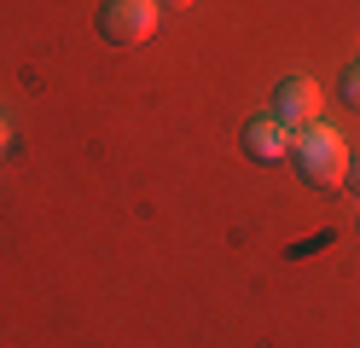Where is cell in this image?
<instances>
[{
	"mask_svg": "<svg viewBox=\"0 0 360 348\" xmlns=\"http://www.w3.org/2000/svg\"><path fill=\"white\" fill-rule=\"evenodd\" d=\"M6 146H12V134H6V122H0V151H6Z\"/></svg>",
	"mask_w": 360,
	"mask_h": 348,
	"instance_id": "cell-8",
	"label": "cell"
},
{
	"mask_svg": "<svg viewBox=\"0 0 360 348\" xmlns=\"http://www.w3.org/2000/svg\"><path fill=\"white\" fill-rule=\"evenodd\" d=\"M99 35L110 46H146L157 35V0H105L99 6Z\"/></svg>",
	"mask_w": 360,
	"mask_h": 348,
	"instance_id": "cell-2",
	"label": "cell"
},
{
	"mask_svg": "<svg viewBox=\"0 0 360 348\" xmlns=\"http://www.w3.org/2000/svg\"><path fill=\"white\" fill-rule=\"evenodd\" d=\"M274 116L290 128V134H302L320 122V82H308V76H285L274 87Z\"/></svg>",
	"mask_w": 360,
	"mask_h": 348,
	"instance_id": "cell-3",
	"label": "cell"
},
{
	"mask_svg": "<svg viewBox=\"0 0 360 348\" xmlns=\"http://www.w3.org/2000/svg\"><path fill=\"white\" fill-rule=\"evenodd\" d=\"M343 186H349V192H360V157H349V174H343Z\"/></svg>",
	"mask_w": 360,
	"mask_h": 348,
	"instance_id": "cell-6",
	"label": "cell"
},
{
	"mask_svg": "<svg viewBox=\"0 0 360 348\" xmlns=\"http://www.w3.org/2000/svg\"><path fill=\"white\" fill-rule=\"evenodd\" d=\"M337 93H343V105H354V110H360V58L343 70V76H337Z\"/></svg>",
	"mask_w": 360,
	"mask_h": 348,
	"instance_id": "cell-5",
	"label": "cell"
},
{
	"mask_svg": "<svg viewBox=\"0 0 360 348\" xmlns=\"http://www.w3.org/2000/svg\"><path fill=\"white\" fill-rule=\"evenodd\" d=\"M290 162H297V174L314 186V192H337L349 174V146L337 139V128L314 122L302 134H290Z\"/></svg>",
	"mask_w": 360,
	"mask_h": 348,
	"instance_id": "cell-1",
	"label": "cell"
},
{
	"mask_svg": "<svg viewBox=\"0 0 360 348\" xmlns=\"http://www.w3.org/2000/svg\"><path fill=\"white\" fill-rule=\"evenodd\" d=\"M157 6H174V12H186V6H192V0H157Z\"/></svg>",
	"mask_w": 360,
	"mask_h": 348,
	"instance_id": "cell-7",
	"label": "cell"
},
{
	"mask_svg": "<svg viewBox=\"0 0 360 348\" xmlns=\"http://www.w3.org/2000/svg\"><path fill=\"white\" fill-rule=\"evenodd\" d=\"M244 157L250 162H285L290 157V128L279 116H250L244 122Z\"/></svg>",
	"mask_w": 360,
	"mask_h": 348,
	"instance_id": "cell-4",
	"label": "cell"
}]
</instances>
